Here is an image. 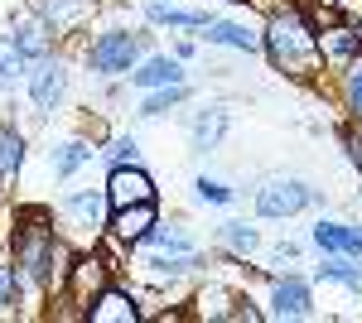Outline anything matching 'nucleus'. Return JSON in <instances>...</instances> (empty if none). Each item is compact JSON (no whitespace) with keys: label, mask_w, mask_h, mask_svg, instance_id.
Listing matches in <instances>:
<instances>
[{"label":"nucleus","mask_w":362,"mask_h":323,"mask_svg":"<svg viewBox=\"0 0 362 323\" xmlns=\"http://www.w3.org/2000/svg\"><path fill=\"white\" fill-rule=\"evenodd\" d=\"M319 193L309 189L305 179H285V174H271V179H261V189H256V213L261 217H295L300 208H309Z\"/></svg>","instance_id":"obj_3"},{"label":"nucleus","mask_w":362,"mask_h":323,"mask_svg":"<svg viewBox=\"0 0 362 323\" xmlns=\"http://www.w3.org/2000/svg\"><path fill=\"white\" fill-rule=\"evenodd\" d=\"M131 82L145 87V92H155V87H174V82H184V68H179V58H145L140 68H131Z\"/></svg>","instance_id":"obj_16"},{"label":"nucleus","mask_w":362,"mask_h":323,"mask_svg":"<svg viewBox=\"0 0 362 323\" xmlns=\"http://www.w3.org/2000/svg\"><path fill=\"white\" fill-rule=\"evenodd\" d=\"M319 280H343L348 290L362 295V266H353V256H329V261L319 266Z\"/></svg>","instance_id":"obj_22"},{"label":"nucleus","mask_w":362,"mask_h":323,"mask_svg":"<svg viewBox=\"0 0 362 323\" xmlns=\"http://www.w3.org/2000/svg\"><path fill=\"white\" fill-rule=\"evenodd\" d=\"M261 39H266V54L276 63V73H285V78L305 82L324 63V54H319V29L309 25L300 10H276Z\"/></svg>","instance_id":"obj_1"},{"label":"nucleus","mask_w":362,"mask_h":323,"mask_svg":"<svg viewBox=\"0 0 362 323\" xmlns=\"http://www.w3.org/2000/svg\"><path fill=\"white\" fill-rule=\"evenodd\" d=\"M348 102H353V111L362 116V68H353V73H348Z\"/></svg>","instance_id":"obj_29"},{"label":"nucleus","mask_w":362,"mask_h":323,"mask_svg":"<svg viewBox=\"0 0 362 323\" xmlns=\"http://www.w3.org/2000/svg\"><path fill=\"white\" fill-rule=\"evenodd\" d=\"M358 49H362V29H324L319 34V54L329 68H348Z\"/></svg>","instance_id":"obj_14"},{"label":"nucleus","mask_w":362,"mask_h":323,"mask_svg":"<svg viewBox=\"0 0 362 323\" xmlns=\"http://www.w3.org/2000/svg\"><path fill=\"white\" fill-rule=\"evenodd\" d=\"M87 160H92V145H87V140H63V145L54 150V174L68 179V174H78Z\"/></svg>","instance_id":"obj_18"},{"label":"nucleus","mask_w":362,"mask_h":323,"mask_svg":"<svg viewBox=\"0 0 362 323\" xmlns=\"http://www.w3.org/2000/svg\"><path fill=\"white\" fill-rule=\"evenodd\" d=\"M184 97H189V87H184V82H174V87H155V92L140 102V116H165V111L179 107Z\"/></svg>","instance_id":"obj_23"},{"label":"nucleus","mask_w":362,"mask_h":323,"mask_svg":"<svg viewBox=\"0 0 362 323\" xmlns=\"http://www.w3.org/2000/svg\"><path fill=\"white\" fill-rule=\"evenodd\" d=\"M54 34H58V29L49 25L44 15H29V20H20V25H15V44H20V54H25V58H34V63H39V58L54 54Z\"/></svg>","instance_id":"obj_11"},{"label":"nucleus","mask_w":362,"mask_h":323,"mask_svg":"<svg viewBox=\"0 0 362 323\" xmlns=\"http://www.w3.org/2000/svg\"><path fill=\"white\" fill-rule=\"evenodd\" d=\"M194 189H198V198H203V203H232V189H227V184H218V179H198Z\"/></svg>","instance_id":"obj_27"},{"label":"nucleus","mask_w":362,"mask_h":323,"mask_svg":"<svg viewBox=\"0 0 362 323\" xmlns=\"http://www.w3.org/2000/svg\"><path fill=\"white\" fill-rule=\"evenodd\" d=\"M334 10H343V15H362V0H329Z\"/></svg>","instance_id":"obj_31"},{"label":"nucleus","mask_w":362,"mask_h":323,"mask_svg":"<svg viewBox=\"0 0 362 323\" xmlns=\"http://www.w3.org/2000/svg\"><path fill=\"white\" fill-rule=\"evenodd\" d=\"M343 145H348V160L362 169V135H353V131H343Z\"/></svg>","instance_id":"obj_30"},{"label":"nucleus","mask_w":362,"mask_h":323,"mask_svg":"<svg viewBox=\"0 0 362 323\" xmlns=\"http://www.w3.org/2000/svg\"><path fill=\"white\" fill-rule=\"evenodd\" d=\"M102 203H107V193H73V198H63V213L87 222V227H97L102 222Z\"/></svg>","instance_id":"obj_20"},{"label":"nucleus","mask_w":362,"mask_h":323,"mask_svg":"<svg viewBox=\"0 0 362 323\" xmlns=\"http://www.w3.org/2000/svg\"><path fill=\"white\" fill-rule=\"evenodd\" d=\"M256 242H261V237H256V227H247V222H227V227H223V246H227V251H237V256H251Z\"/></svg>","instance_id":"obj_24"},{"label":"nucleus","mask_w":362,"mask_h":323,"mask_svg":"<svg viewBox=\"0 0 362 323\" xmlns=\"http://www.w3.org/2000/svg\"><path fill=\"white\" fill-rule=\"evenodd\" d=\"M155 222H160L155 203H131V208H112V232L121 237V242H145Z\"/></svg>","instance_id":"obj_8"},{"label":"nucleus","mask_w":362,"mask_h":323,"mask_svg":"<svg viewBox=\"0 0 362 323\" xmlns=\"http://www.w3.org/2000/svg\"><path fill=\"white\" fill-rule=\"evenodd\" d=\"M54 261H63V246L54 242V227H44V217H25V227L15 232V266L25 270L29 280H39V285H54L58 280Z\"/></svg>","instance_id":"obj_2"},{"label":"nucleus","mask_w":362,"mask_h":323,"mask_svg":"<svg viewBox=\"0 0 362 323\" xmlns=\"http://www.w3.org/2000/svg\"><path fill=\"white\" fill-rule=\"evenodd\" d=\"M155 25H174V29H208V15H198V10H174V5H150L145 10Z\"/></svg>","instance_id":"obj_21"},{"label":"nucleus","mask_w":362,"mask_h":323,"mask_svg":"<svg viewBox=\"0 0 362 323\" xmlns=\"http://www.w3.org/2000/svg\"><path fill=\"white\" fill-rule=\"evenodd\" d=\"M314 246L329 256H362V227L353 222H319L314 227Z\"/></svg>","instance_id":"obj_9"},{"label":"nucleus","mask_w":362,"mask_h":323,"mask_svg":"<svg viewBox=\"0 0 362 323\" xmlns=\"http://www.w3.org/2000/svg\"><path fill=\"white\" fill-rule=\"evenodd\" d=\"M266 319H280V323H295V319H314V295H309L305 280H276L271 285V309Z\"/></svg>","instance_id":"obj_6"},{"label":"nucleus","mask_w":362,"mask_h":323,"mask_svg":"<svg viewBox=\"0 0 362 323\" xmlns=\"http://www.w3.org/2000/svg\"><path fill=\"white\" fill-rule=\"evenodd\" d=\"M107 160H112V164H140V145H136V135H116L112 150H107Z\"/></svg>","instance_id":"obj_26"},{"label":"nucleus","mask_w":362,"mask_h":323,"mask_svg":"<svg viewBox=\"0 0 362 323\" xmlns=\"http://www.w3.org/2000/svg\"><path fill=\"white\" fill-rule=\"evenodd\" d=\"M136 58H140V34H131V29H107L87 49V68L102 73V78H116V73H131Z\"/></svg>","instance_id":"obj_4"},{"label":"nucleus","mask_w":362,"mask_h":323,"mask_svg":"<svg viewBox=\"0 0 362 323\" xmlns=\"http://www.w3.org/2000/svg\"><path fill=\"white\" fill-rule=\"evenodd\" d=\"M15 285H20V270L0 266V314H10V304H15Z\"/></svg>","instance_id":"obj_28"},{"label":"nucleus","mask_w":362,"mask_h":323,"mask_svg":"<svg viewBox=\"0 0 362 323\" xmlns=\"http://www.w3.org/2000/svg\"><path fill=\"white\" fill-rule=\"evenodd\" d=\"M83 314H87L92 323H136V319H140V309L131 304V295H126V290H112V285L92 299Z\"/></svg>","instance_id":"obj_10"},{"label":"nucleus","mask_w":362,"mask_h":323,"mask_svg":"<svg viewBox=\"0 0 362 323\" xmlns=\"http://www.w3.org/2000/svg\"><path fill=\"white\" fill-rule=\"evenodd\" d=\"M227 135V107H203L194 116V131H189V140H194L198 155H208V150H218Z\"/></svg>","instance_id":"obj_15"},{"label":"nucleus","mask_w":362,"mask_h":323,"mask_svg":"<svg viewBox=\"0 0 362 323\" xmlns=\"http://www.w3.org/2000/svg\"><path fill=\"white\" fill-rule=\"evenodd\" d=\"M145 242L155 246V251H194V242H189L179 227H160V222L150 227V237H145Z\"/></svg>","instance_id":"obj_25"},{"label":"nucleus","mask_w":362,"mask_h":323,"mask_svg":"<svg viewBox=\"0 0 362 323\" xmlns=\"http://www.w3.org/2000/svg\"><path fill=\"white\" fill-rule=\"evenodd\" d=\"M232 5H237V0H232Z\"/></svg>","instance_id":"obj_32"},{"label":"nucleus","mask_w":362,"mask_h":323,"mask_svg":"<svg viewBox=\"0 0 362 323\" xmlns=\"http://www.w3.org/2000/svg\"><path fill=\"white\" fill-rule=\"evenodd\" d=\"M25 63L29 58L20 54L15 34H0V92H15V82L25 78Z\"/></svg>","instance_id":"obj_17"},{"label":"nucleus","mask_w":362,"mask_h":323,"mask_svg":"<svg viewBox=\"0 0 362 323\" xmlns=\"http://www.w3.org/2000/svg\"><path fill=\"white\" fill-rule=\"evenodd\" d=\"M208 44H227V49H242V54L266 49V39L256 29H247L242 20H208Z\"/></svg>","instance_id":"obj_13"},{"label":"nucleus","mask_w":362,"mask_h":323,"mask_svg":"<svg viewBox=\"0 0 362 323\" xmlns=\"http://www.w3.org/2000/svg\"><path fill=\"white\" fill-rule=\"evenodd\" d=\"M107 290V266L97 261V256H83V261H73V275H68V295L78 299V304H92V299Z\"/></svg>","instance_id":"obj_12"},{"label":"nucleus","mask_w":362,"mask_h":323,"mask_svg":"<svg viewBox=\"0 0 362 323\" xmlns=\"http://www.w3.org/2000/svg\"><path fill=\"white\" fill-rule=\"evenodd\" d=\"M63 92H68V73H63V63L39 58L34 73H29V97H34V107H39V111H58Z\"/></svg>","instance_id":"obj_7"},{"label":"nucleus","mask_w":362,"mask_h":323,"mask_svg":"<svg viewBox=\"0 0 362 323\" xmlns=\"http://www.w3.org/2000/svg\"><path fill=\"white\" fill-rule=\"evenodd\" d=\"M25 164V135L15 126H0V179H10Z\"/></svg>","instance_id":"obj_19"},{"label":"nucleus","mask_w":362,"mask_h":323,"mask_svg":"<svg viewBox=\"0 0 362 323\" xmlns=\"http://www.w3.org/2000/svg\"><path fill=\"white\" fill-rule=\"evenodd\" d=\"M107 203H112V208L155 203V179H150L140 164H112V179H107Z\"/></svg>","instance_id":"obj_5"}]
</instances>
